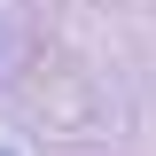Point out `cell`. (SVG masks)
Segmentation results:
<instances>
[{
    "mask_svg": "<svg viewBox=\"0 0 156 156\" xmlns=\"http://www.w3.org/2000/svg\"><path fill=\"white\" fill-rule=\"evenodd\" d=\"M0 156H16V148H0Z\"/></svg>",
    "mask_w": 156,
    "mask_h": 156,
    "instance_id": "cell-1",
    "label": "cell"
}]
</instances>
